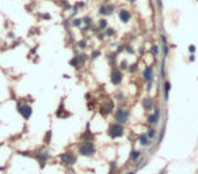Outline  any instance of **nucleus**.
Wrapping results in <instances>:
<instances>
[{
    "label": "nucleus",
    "instance_id": "f257e3e1",
    "mask_svg": "<svg viewBox=\"0 0 198 174\" xmlns=\"http://www.w3.org/2000/svg\"><path fill=\"white\" fill-rule=\"evenodd\" d=\"M96 152V147L94 142H80L77 144V154L82 156H94Z\"/></svg>",
    "mask_w": 198,
    "mask_h": 174
},
{
    "label": "nucleus",
    "instance_id": "f03ea898",
    "mask_svg": "<svg viewBox=\"0 0 198 174\" xmlns=\"http://www.w3.org/2000/svg\"><path fill=\"white\" fill-rule=\"evenodd\" d=\"M113 119H114V123L125 125L129 121V119H130V110L128 107H117L114 110Z\"/></svg>",
    "mask_w": 198,
    "mask_h": 174
},
{
    "label": "nucleus",
    "instance_id": "7ed1b4c3",
    "mask_svg": "<svg viewBox=\"0 0 198 174\" xmlns=\"http://www.w3.org/2000/svg\"><path fill=\"white\" fill-rule=\"evenodd\" d=\"M16 112L20 114V117L23 120H30L33 116V106L30 103H27L26 101L22 102V101H16Z\"/></svg>",
    "mask_w": 198,
    "mask_h": 174
},
{
    "label": "nucleus",
    "instance_id": "20e7f679",
    "mask_svg": "<svg viewBox=\"0 0 198 174\" xmlns=\"http://www.w3.org/2000/svg\"><path fill=\"white\" fill-rule=\"evenodd\" d=\"M33 158L38 162V165H40L41 169H44V167L46 166V163H48V159L50 158L49 150H48V148H45V147H41V148H38V150L34 151Z\"/></svg>",
    "mask_w": 198,
    "mask_h": 174
},
{
    "label": "nucleus",
    "instance_id": "39448f33",
    "mask_svg": "<svg viewBox=\"0 0 198 174\" xmlns=\"http://www.w3.org/2000/svg\"><path fill=\"white\" fill-rule=\"evenodd\" d=\"M106 133H107V136L110 139H113V140H114V139H119L125 135V127H123L122 124L111 123L110 125H109V128H107Z\"/></svg>",
    "mask_w": 198,
    "mask_h": 174
},
{
    "label": "nucleus",
    "instance_id": "423d86ee",
    "mask_svg": "<svg viewBox=\"0 0 198 174\" xmlns=\"http://www.w3.org/2000/svg\"><path fill=\"white\" fill-rule=\"evenodd\" d=\"M60 159V163L63 165V166L65 167H72L73 165L76 163V161H77V156H76V154L73 152V151H65V152H63V154L59 156Z\"/></svg>",
    "mask_w": 198,
    "mask_h": 174
},
{
    "label": "nucleus",
    "instance_id": "0eeeda50",
    "mask_svg": "<svg viewBox=\"0 0 198 174\" xmlns=\"http://www.w3.org/2000/svg\"><path fill=\"white\" fill-rule=\"evenodd\" d=\"M114 110H115V103L113 99L103 101V102L100 103V106H99V113H100V116H103V117L111 114Z\"/></svg>",
    "mask_w": 198,
    "mask_h": 174
},
{
    "label": "nucleus",
    "instance_id": "6e6552de",
    "mask_svg": "<svg viewBox=\"0 0 198 174\" xmlns=\"http://www.w3.org/2000/svg\"><path fill=\"white\" fill-rule=\"evenodd\" d=\"M123 80V72L118 67H113L110 71V82L114 86H119Z\"/></svg>",
    "mask_w": 198,
    "mask_h": 174
},
{
    "label": "nucleus",
    "instance_id": "1a4fd4ad",
    "mask_svg": "<svg viewBox=\"0 0 198 174\" xmlns=\"http://www.w3.org/2000/svg\"><path fill=\"white\" fill-rule=\"evenodd\" d=\"M54 116L57 117V119H68V117H71L72 113L71 112H68L67 109H65V98L61 99V102H60L59 107H57V110H56Z\"/></svg>",
    "mask_w": 198,
    "mask_h": 174
},
{
    "label": "nucleus",
    "instance_id": "9d476101",
    "mask_svg": "<svg viewBox=\"0 0 198 174\" xmlns=\"http://www.w3.org/2000/svg\"><path fill=\"white\" fill-rule=\"evenodd\" d=\"M90 125H91V123L88 121V123L86 124L84 132L80 135V142H94V140H95V133L90 129Z\"/></svg>",
    "mask_w": 198,
    "mask_h": 174
},
{
    "label": "nucleus",
    "instance_id": "9b49d317",
    "mask_svg": "<svg viewBox=\"0 0 198 174\" xmlns=\"http://www.w3.org/2000/svg\"><path fill=\"white\" fill-rule=\"evenodd\" d=\"M141 106H143V109L145 112H152L155 109V99L152 97H149V95L144 97L141 99Z\"/></svg>",
    "mask_w": 198,
    "mask_h": 174
},
{
    "label": "nucleus",
    "instance_id": "f8f14e48",
    "mask_svg": "<svg viewBox=\"0 0 198 174\" xmlns=\"http://www.w3.org/2000/svg\"><path fill=\"white\" fill-rule=\"evenodd\" d=\"M143 80L145 82V83H148V82H153L155 80V71H153V67H152V65H147V67L144 68Z\"/></svg>",
    "mask_w": 198,
    "mask_h": 174
},
{
    "label": "nucleus",
    "instance_id": "ddd939ff",
    "mask_svg": "<svg viewBox=\"0 0 198 174\" xmlns=\"http://www.w3.org/2000/svg\"><path fill=\"white\" fill-rule=\"evenodd\" d=\"M118 18L122 23H129L132 19V12L128 8H121L118 11Z\"/></svg>",
    "mask_w": 198,
    "mask_h": 174
},
{
    "label": "nucleus",
    "instance_id": "4468645a",
    "mask_svg": "<svg viewBox=\"0 0 198 174\" xmlns=\"http://www.w3.org/2000/svg\"><path fill=\"white\" fill-rule=\"evenodd\" d=\"M171 82L170 80H167V79H164V82H163V99L164 101H168L170 99V93H171Z\"/></svg>",
    "mask_w": 198,
    "mask_h": 174
},
{
    "label": "nucleus",
    "instance_id": "2eb2a0df",
    "mask_svg": "<svg viewBox=\"0 0 198 174\" xmlns=\"http://www.w3.org/2000/svg\"><path fill=\"white\" fill-rule=\"evenodd\" d=\"M137 142L140 143V146H143V147H149L153 144V140H149L147 136V133H141L139 135V138H137Z\"/></svg>",
    "mask_w": 198,
    "mask_h": 174
},
{
    "label": "nucleus",
    "instance_id": "dca6fc26",
    "mask_svg": "<svg viewBox=\"0 0 198 174\" xmlns=\"http://www.w3.org/2000/svg\"><path fill=\"white\" fill-rule=\"evenodd\" d=\"M160 119H162V117H159V116H156L155 113H152V114H148L147 116L145 123H147L148 125H151V127H155V125H158V124H159Z\"/></svg>",
    "mask_w": 198,
    "mask_h": 174
},
{
    "label": "nucleus",
    "instance_id": "f3484780",
    "mask_svg": "<svg viewBox=\"0 0 198 174\" xmlns=\"http://www.w3.org/2000/svg\"><path fill=\"white\" fill-rule=\"evenodd\" d=\"M140 158H141V151L132 148L130 154H129V161H130V162H136V161H139Z\"/></svg>",
    "mask_w": 198,
    "mask_h": 174
},
{
    "label": "nucleus",
    "instance_id": "a211bd4d",
    "mask_svg": "<svg viewBox=\"0 0 198 174\" xmlns=\"http://www.w3.org/2000/svg\"><path fill=\"white\" fill-rule=\"evenodd\" d=\"M82 19H83V25H84V27H87L88 30H91V27L94 26V19H92V16L86 15V16H83Z\"/></svg>",
    "mask_w": 198,
    "mask_h": 174
},
{
    "label": "nucleus",
    "instance_id": "6ab92c4d",
    "mask_svg": "<svg viewBox=\"0 0 198 174\" xmlns=\"http://www.w3.org/2000/svg\"><path fill=\"white\" fill-rule=\"evenodd\" d=\"M107 27H109V20H107L106 18H100V19L98 20V29L100 32H105Z\"/></svg>",
    "mask_w": 198,
    "mask_h": 174
},
{
    "label": "nucleus",
    "instance_id": "aec40b11",
    "mask_svg": "<svg viewBox=\"0 0 198 174\" xmlns=\"http://www.w3.org/2000/svg\"><path fill=\"white\" fill-rule=\"evenodd\" d=\"M145 133H147V136H148V139H149V140H153V139L156 138V135H158V129H156L155 127H149Z\"/></svg>",
    "mask_w": 198,
    "mask_h": 174
},
{
    "label": "nucleus",
    "instance_id": "412c9836",
    "mask_svg": "<svg viewBox=\"0 0 198 174\" xmlns=\"http://www.w3.org/2000/svg\"><path fill=\"white\" fill-rule=\"evenodd\" d=\"M52 136H53V132H52L50 129L46 130V133H45L44 139H42V142H44L45 146H49V144L52 143Z\"/></svg>",
    "mask_w": 198,
    "mask_h": 174
},
{
    "label": "nucleus",
    "instance_id": "4be33fe9",
    "mask_svg": "<svg viewBox=\"0 0 198 174\" xmlns=\"http://www.w3.org/2000/svg\"><path fill=\"white\" fill-rule=\"evenodd\" d=\"M75 55H77V59H79V61H80V65H84V64L87 63L88 56L86 55V53H79L77 51H75Z\"/></svg>",
    "mask_w": 198,
    "mask_h": 174
},
{
    "label": "nucleus",
    "instance_id": "5701e85b",
    "mask_svg": "<svg viewBox=\"0 0 198 174\" xmlns=\"http://www.w3.org/2000/svg\"><path fill=\"white\" fill-rule=\"evenodd\" d=\"M69 65H71L72 68H79V67H82V65H80L79 59H77V55H75L71 60H69Z\"/></svg>",
    "mask_w": 198,
    "mask_h": 174
},
{
    "label": "nucleus",
    "instance_id": "b1692460",
    "mask_svg": "<svg viewBox=\"0 0 198 174\" xmlns=\"http://www.w3.org/2000/svg\"><path fill=\"white\" fill-rule=\"evenodd\" d=\"M151 55L153 56V57H158L160 55V46H159L158 44H153L152 46H151Z\"/></svg>",
    "mask_w": 198,
    "mask_h": 174
},
{
    "label": "nucleus",
    "instance_id": "393cba45",
    "mask_svg": "<svg viewBox=\"0 0 198 174\" xmlns=\"http://www.w3.org/2000/svg\"><path fill=\"white\" fill-rule=\"evenodd\" d=\"M59 4L63 7L64 11H69V10H72V6L69 4L68 0H59Z\"/></svg>",
    "mask_w": 198,
    "mask_h": 174
},
{
    "label": "nucleus",
    "instance_id": "a878e982",
    "mask_svg": "<svg viewBox=\"0 0 198 174\" xmlns=\"http://www.w3.org/2000/svg\"><path fill=\"white\" fill-rule=\"evenodd\" d=\"M160 78L163 80L166 79V59H163L160 63Z\"/></svg>",
    "mask_w": 198,
    "mask_h": 174
},
{
    "label": "nucleus",
    "instance_id": "bb28decb",
    "mask_svg": "<svg viewBox=\"0 0 198 174\" xmlns=\"http://www.w3.org/2000/svg\"><path fill=\"white\" fill-rule=\"evenodd\" d=\"M98 15L100 16V18H103V16L107 15V8H106V4H100L98 7Z\"/></svg>",
    "mask_w": 198,
    "mask_h": 174
},
{
    "label": "nucleus",
    "instance_id": "cd10ccee",
    "mask_svg": "<svg viewBox=\"0 0 198 174\" xmlns=\"http://www.w3.org/2000/svg\"><path fill=\"white\" fill-rule=\"evenodd\" d=\"M100 55H102V52L99 51V49H95V51H92V52H91V55L88 56V60L94 61V60H96L98 57H100Z\"/></svg>",
    "mask_w": 198,
    "mask_h": 174
},
{
    "label": "nucleus",
    "instance_id": "c85d7f7f",
    "mask_svg": "<svg viewBox=\"0 0 198 174\" xmlns=\"http://www.w3.org/2000/svg\"><path fill=\"white\" fill-rule=\"evenodd\" d=\"M128 71H129V74H136V72L139 71V63L136 61V63L129 64V67H128Z\"/></svg>",
    "mask_w": 198,
    "mask_h": 174
},
{
    "label": "nucleus",
    "instance_id": "c756f323",
    "mask_svg": "<svg viewBox=\"0 0 198 174\" xmlns=\"http://www.w3.org/2000/svg\"><path fill=\"white\" fill-rule=\"evenodd\" d=\"M76 46H77L79 51H84V49L88 46V44H87V41L86 40H79L77 42H76Z\"/></svg>",
    "mask_w": 198,
    "mask_h": 174
},
{
    "label": "nucleus",
    "instance_id": "7c9ffc66",
    "mask_svg": "<svg viewBox=\"0 0 198 174\" xmlns=\"http://www.w3.org/2000/svg\"><path fill=\"white\" fill-rule=\"evenodd\" d=\"M117 57H118V53L117 52H110L109 55H107V60L110 61L113 65H114V63H115V60H117Z\"/></svg>",
    "mask_w": 198,
    "mask_h": 174
},
{
    "label": "nucleus",
    "instance_id": "2f4dec72",
    "mask_svg": "<svg viewBox=\"0 0 198 174\" xmlns=\"http://www.w3.org/2000/svg\"><path fill=\"white\" fill-rule=\"evenodd\" d=\"M71 23L73 27H82V26H83V19H82V18H73Z\"/></svg>",
    "mask_w": 198,
    "mask_h": 174
},
{
    "label": "nucleus",
    "instance_id": "473e14b6",
    "mask_svg": "<svg viewBox=\"0 0 198 174\" xmlns=\"http://www.w3.org/2000/svg\"><path fill=\"white\" fill-rule=\"evenodd\" d=\"M115 29L114 27H107L106 30H105V36L107 37V38H111V37H114L115 36Z\"/></svg>",
    "mask_w": 198,
    "mask_h": 174
},
{
    "label": "nucleus",
    "instance_id": "72a5a7b5",
    "mask_svg": "<svg viewBox=\"0 0 198 174\" xmlns=\"http://www.w3.org/2000/svg\"><path fill=\"white\" fill-rule=\"evenodd\" d=\"M128 67H129V63H128V60H121L118 64V68L121 71H128Z\"/></svg>",
    "mask_w": 198,
    "mask_h": 174
},
{
    "label": "nucleus",
    "instance_id": "f704fd0d",
    "mask_svg": "<svg viewBox=\"0 0 198 174\" xmlns=\"http://www.w3.org/2000/svg\"><path fill=\"white\" fill-rule=\"evenodd\" d=\"M114 98L117 99L118 102H122V101H125V94H123V91H122V90L117 91V93H115V95H114Z\"/></svg>",
    "mask_w": 198,
    "mask_h": 174
},
{
    "label": "nucleus",
    "instance_id": "c9c22d12",
    "mask_svg": "<svg viewBox=\"0 0 198 174\" xmlns=\"http://www.w3.org/2000/svg\"><path fill=\"white\" fill-rule=\"evenodd\" d=\"M164 135H166V125H163V127H162V129H160V132H159L158 144H160V143L163 142V139H164Z\"/></svg>",
    "mask_w": 198,
    "mask_h": 174
},
{
    "label": "nucleus",
    "instance_id": "e433bc0d",
    "mask_svg": "<svg viewBox=\"0 0 198 174\" xmlns=\"http://www.w3.org/2000/svg\"><path fill=\"white\" fill-rule=\"evenodd\" d=\"M162 53H163V56H164V59L170 55V48H168V44H162Z\"/></svg>",
    "mask_w": 198,
    "mask_h": 174
},
{
    "label": "nucleus",
    "instance_id": "4c0bfd02",
    "mask_svg": "<svg viewBox=\"0 0 198 174\" xmlns=\"http://www.w3.org/2000/svg\"><path fill=\"white\" fill-rule=\"evenodd\" d=\"M106 8H107V15H113L115 12V6L114 4H106Z\"/></svg>",
    "mask_w": 198,
    "mask_h": 174
},
{
    "label": "nucleus",
    "instance_id": "58836bf2",
    "mask_svg": "<svg viewBox=\"0 0 198 174\" xmlns=\"http://www.w3.org/2000/svg\"><path fill=\"white\" fill-rule=\"evenodd\" d=\"M125 52H126L128 55H135V49H133V46H132L130 44L125 45Z\"/></svg>",
    "mask_w": 198,
    "mask_h": 174
},
{
    "label": "nucleus",
    "instance_id": "ea45409f",
    "mask_svg": "<svg viewBox=\"0 0 198 174\" xmlns=\"http://www.w3.org/2000/svg\"><path fill=\"white\" fill-rule=\"evenodd\" d=\"M84 7H86V3H84V1H76L75 6H73V8H76L77 11H80V10Z\"/></svg>",
    "mask_w": 198,
    "mask_h": 174
},
{
    "label": "nucleus",
    "instance_id": "a19ab883",
    "mask_svg": "<svg viewBox=\"0 0 198 174\" xmlns=\"http://www.w3.org/2000/svg\"><path fill=\"white\" fill-rule=\"evenodd\" d=\"M71 22H72V19H71V18H67V19H64V22H63V26H64V29H67V30H68V29L71 27V26H72V23H71Z\"/></svg>",
    "mask_w": 198,
    "mask_h": 174
},
{
    "label": "nucleus",
    "instance_id": "79ce46f5",
    "mask_svg": "<svg viewBox=\"0 0 198 174\" xmlns=\"http://www.w3.org/2000/svg\"><path fill=\"white\" fill-rule=\"evenodd\" d=\"M96 37V40L98 41H105V38H106V36H105V32H98L95 34Z\"/></svg>",
    "mask_w": 198,
    "mask_h": 174
},
{
    "label": "nucleus",
    "instance_id": "37998d69",
    "mask_svg": "<svg viewBox=\"0 0 198 174\" xmlns=\"http://www.w3.org/2000/svg\"><path fill=\"white\" fill-rule=\"evenodd\" d=\"M38 33H40V29H37V27H31L30 30H29V37L36 36V34H38Z\"/></svg>",
    "mask_w": 198,
    "mask_h": 174
},
{
    "label": "nucleus",
    "instance_id": "c03bdc74",
    "mask_svg": "<svg viewBox=\"0 0 198 174\" xmlns=\"http://www.w3.org/2000/svg\"><path fill=\"white\" fill-rule=\"evenodd\" d=\"M37 49H38V45H37V46H34L31 49V51L29 52V59H31L33 56H36V52H37Z\"/></svg>",
    "mask_w": 198,
    "mask_h": 174
},
{
    "label": "nucleus",
    "instance_id": "a18cd8bd",
    "mask_svg": "<svg viewBox=\"0 0 198 174\" xmlns=\"http://www.w3.org/2000/svg\"><path fill=\"white\" fill-rule=\"evenodd\" d=\"M22 42H23V40H19V38H18V40H15L14 42H12V45H11L10 48H16V46H19V45H20Z\"/></svg>",
    "mask_w": 198,
    "mask_h": 174
},
{
    "label": "nucleus",
    "instance_id": "49530a36",
    "mask_svg": "<svg viewBox=\"0 0 198 174\" xmlns=\"http://www.w3.org/2000/svg\"><path fill=\"white\" fill-rule=\"evenodd\" d=\"M40 18H41V19H44V20H49V19L52 18V16H50V14H48V12H45V14H41Z\"/></svg>",
    "mask_w": 198,
    "mask_h": 174
},
{
    "label": "nucleus",
    "instance_id": "de8ad7c7",
    "mask_svg": "<svg viewBox=\"0 0 198 174\" xmlns=\"http://www.w3.org/2000/svg\"><path fill=\"white\" fill-rule=\"evenodd\" d=\"M189 52H190V55H195V52H197L195 45H189Z\"/></svg>",
    "mask_w": 198,
    "mask_h": 174
},
{
    "label": "nucleus",
    "instance_id": "09e8293b",
    "mask_svg": "<svg viewBox=\"0 0 198 174\" xmlns=\"http://www.w3.org/2000/svg\"><path fill=\"white\" fill-rule=\"evenodd\" d=\"M115 52H117L118 55H119V53H122V52H125V45H118V46H117V51H115Z\"/></svg>",
    "mask_w": 198,
    "mask_h": 174
},
{
    "label": "nucleus",
    "instance_id": "8fccbe9b",
    "mask_svg": "<svg viewBox=\"0 0 198 174\" xmlns=\"http://www.w3.org/2000/svg\"><path fill=\"white\" fill-rule=\"evenodd\" d=\"M109 167L113 169V170H117V162H115V161H111V162L109 163Z\"/></svg>",
    "mask_w": 198,
    "mask_h": 174
},
{
    "label": "nucleus",
    "instance_id": "3c124183",
    "mask_svg": "<svg viewBox=\"0 0 198 174\" xmlns=\"http://www.w3.org/2000/svg\"><path fill=\"white\" fill-rule=\"evenodd\" d=\"M152 88H153V82H148V83H147V87H145V90H147V91H151Z\"/></svg>",
    "mask_w": 198,
    "mask_h": 174
},
{
    "label": "nucleus",
    "instance_id": "603ef678",
    "mask_svg": "<svg viewBox=\"0 0 198 174\" xmlns=\"http://www.w3.org/2000/svg\"><path fill=\"white\" fill-rule=\"evenodd\" d=\"M7 38H10V40H15V34H14V32H8Z\"/></svg>",
    "mask_w": 198,
    "mask_h": 174
},
{
    "label": "nucleus",
    "instance_id": "864d4df0",
    "mask_svg": "<svg viewBox=\"0 0 198 174\" xmlns=\"http://www.w3.org/2000/svg\"><path fill=\"white\" fill-rule=\"evenodd\" d=\"M144 51H145V48H144V46H140V48H139V51H137L139 56H143V55H144Z\"/></svg>",
    "mask_w": 198,
    "mask_h": 174
},
{
    "label": "nucleus",
    "instance_id": "5fc2aeb1",
    "mask_svg": "<svg viewBox=\"0 0 198 174\" xmlns=\"http://www.w3.org/2000/svg\"><path fill=\"white\" fill-rule=\"evenodd\" d=\"M189 61H190V63H194V61H195V56H194V55H190V56H189Z\"/></svg>",
    "mask_w": 198,
    "mask_h": 174
},
{
    "label": "nucleus",
    "instance_id": "6e6d98bb",
    "mask_svg": "<svg viewBox=\"0 0 198 174\" xmlns=\"http://www.w3.org/2000/svg\"><path fill=\"white\" fill-rule=\"evenodd\" d=\"M158 1V6H159V10H163V3H162V0H156Z\"/></svg>",
    "mask_w": 198,
    "mask_h": 174
},
{
    "label": "nucleus",
    "instance_id": "4d7b16f0",
    "mask_svg": "<svg viewBox=\"0 0 198 174\" xmlns=\"http://www.w3.org/2000/svg\"><path fill=\"white\" fill-rule=\"evenodd\" d=\"M90 99H91V94H90V93H87V94H86V101H90Z\"/></svg>",
    "mask_w": 198,
    "mask_h": 174
},
{
    "label": "nucleus",
    "instance_id": "13d9d810",
    "mask_svg": "<svg viewBox=\"0 0 198 174\" xmlns=\"http://www.w3.org/2000/svg\"><path fill=\"white\" fill-rule=\"evenodd\" d=\"M159 174H167V166L164 167V169H162V170H160V173Z\"/></svg>",
    "mask_w": 198,
    "mask_h": 174
},
{
    "label": "nucleus",
    "instance_id": "bf43d9fd",
    "mask_svg": "<svg viewBox=\"0 0 198 174\" xmlns=\"http://www.w3.org/2000/svg\"><path fill=\"white\" fill-rule=\"evenodd\" d=\"M109 174H117V170H113V169H110V170H109Z\"/></svg>",
    "mask_w": 198,
    "mask_h": 174
},
{
    "label": "nucleus",
    "instance_id": "052dcab7",
    "mask_svg": "<svg viewBox=\"0 0 198 174\" xmlns=\"http://www.w3.org/2000/svg\"><path fill=\"white\" fill-rule=\"evenodd\" d=\"M136 173H137V171H136V170H132V171H128L126 174H136Z\"/></svg>",
    "mask_w": 198,
    "mask_h": 174
},
{
    "label": "nucleus",
    "instance_id": "680f3d73",
    "mask_svg": "<svg viewBox=\"0 0 198 174\" xmlns=\"http://www.w3.org/2000/svg\"><path fill=\"white\" fill-rule=\"evenodd\" d=\"M128 1H129V3H132V4H133V3H135V1H136V0H128Z\"/></svg>",
    "mask_w": 198,
    "mask_h": 174
},
{
    "label": "nucleus",
    "instance_id": "e2e57ef3",
    "mask_svg": "<svg viewBox=\"0 0 198 174\" xmlns=\"http://www.w3.org/2000/svg\"><path fill=\"white\" fill-rule=\"evenodd\" d=\"M1 146H3V143H0V147H1Z\"/></svg>",
    "mask_w": 198,
    "mask_h": 174
}]
</instances>
